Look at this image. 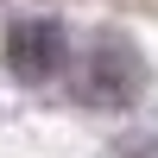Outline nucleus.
Segmentation results:
<instances>
[{
    "mask_svg": "<svg viewBox=\"0 0 158 158\" xmlns=\"http://www.w3.org/2000/svg\"><path fill=\"white\" fill-rule=\"evenodd\" d=\"M6 70L19 76V82H32V89H44V82H57L63 76V63H70V38H63V25L57 19H13L6 25Z\"/></svg>",
    "mask_w": 158,
    "mask_h": 158,
    "instance_id": "f257e3e1",
    "label": "nucleus"
},
{
    "mask_svg": "<svg viewBox=\"0 0 158 158\" xmlns=\"http://www.w3.org/2000/svg\"><path fill=\"white\" fill-rule=\"evenodd\" d=\"M139 82H146V63H139V51L127 44V38H101L95 57H89V101H108V108H127V101L139 95Z\"/></svg>",
    "mask_w": 158,
    "mask_h": 158,
    "instance_id": "f03ea898",
    "label": "nucleus"
}]
</instances>
